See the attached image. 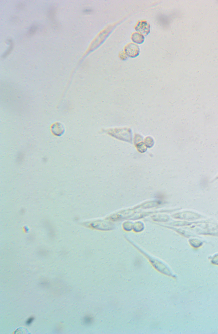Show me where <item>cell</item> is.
Returning <instances> with one entry per match:
<instances>
[{"mask_svg": "<svg viewBox=\"0 0 218 334\" xmlns=\"http://www.w3.org/2000/svg\"><path fill=\"white\" fill-rule=\"evenodd\" d=\"M158 21L162 26L167 27L169 24L170 20L167 17L164 15H160L158 17Z\"/></svg>", "mask_w": 218, "mask_h": 334, "instance_id": "6da1fadb", "label": "cell"}, {"mask_svg": "<svg viewBox=\"0 0 218 334\" xmlns=\"http://www.w3.org/2000/svg\"><path fill=\"white\" fill-rule=\"evenodd\" d=\"M56 13V8L54 7H52L50 8L48 12V16L49 18L51 20H53L55 19V15Z\"/></svg>", "mask_w": 218, "mask_h": 334, "instance_id": "7a4b0ae2", "label": "cell"}, {"mask_svg": "<svg viewBox=\"0 0 218 334\" xmlns=\"http://www.w3.org/2000/svg\"><path fill=\"white\" fill-rule=\"evenodd\" d=\"M38 30V26L37 25H33L30 28L29 30L28 34L30 35H32L35 34Z\"/></svg>", "mask_w": 218, "mask_h": 334, "instance_id": "3957f363", "label": "cell"}, {"mask_svg": "<svg viewBox=\"0 0 218 334\" xmlns=\"http://www.w3.org/2000/svg\"><path fill=\"white\" fill-rule=\"evenodd\" d=\"M9 42L10 43V47L6 51V52H5V53L3 54V57L7 56L10 53V52H11L12 50H13V41L11 40H9Z\"/></svg>", "mask_w": 218, "mask_h": 334, "instance_id": "277c9868", "label": "cell"}, {"mask_svg": "<svg viewBox=\"0 0 218 334\" xmlns=\"http://www.w3.org/2000/svg\"><path fill=\"white\" fill-rule=\"evenodd\" d=\"M92 318L89 316H86L83 318V323L85 325H89L92 323Z\"/></svg>", "mask_w": 218, "mask_h": 334, "instance_id": "5b68a950", "label": "cell"}, {"mask_svg": "<svg viewBox=\"0 0 218 334\" xmlns=\"http://www.w3.org/2000/svg\"><path fill=\"white\" fill-rule=\"evenodd\" d=\"M35 318L33 317H30V318L27 320L26 321V324L27 325H30V324L32 323V322L34 321Z\"/></svg>", "mask_w": 218, "mask_h": 334, "instance_id": "8992f818", "label": "cell"}, {"mask_svg": "<svg viewBox=\"0 0 218 334\" xmlns=\"http://www.w3.org/2000/svg\"><path fill=\"white\" fill-rule=\"evenodd\" d=\"M211 262L213 264L218 265V255H216L215 257H214L212 259Z\"/></svg>", "mask_w": 218, "mask_h": 334, "instance_id": "52a82bcc", "label": "cell"}, {"mask_svg": "<svg viewBox=\"0 0 218 334\" xmlns=\"http://www.w3.org/2000/svg\"><path fill=\"white\" fill-rule=\"evenodd\" d=\"M48 282H47V281H43L41 283V286L43 287H47V286H48Z\"/></svg>", "mask_w": 218, "mask_h": 334, "instance_id": "ba28073f", "label": "cell"}, {"mask_svg": "<svg viewBox=\"0 0 218 334\" xmlns=\"http://www.w3.org/2000/svg\"><path fill=\"white\" fill-rule=\"evenodd\" d=\"M24 5L22 4H20L18 5V8L20 9H22L24 7Z\"/></svg>", "mask_w": 218, "mask_h": 334, "instance_id": "9c48e42d", "label": "cell"}]
</instances>
